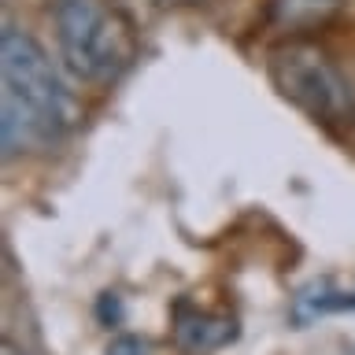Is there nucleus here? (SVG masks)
Returning a JSON list of instances; mask_svg holds the SVG:
<instances>
[{"label":"nucleus","instance_id":"1","mask_svg":"<svg viewBox=\"0 0 355 355\" xmlns=\"http://www.w3.org/2000/svg\"><path fill=\"white\" fill-rule=\"evenodd\" d=\"M74 126V96L44 44L30 30L4 22L0 33V144L4 159L44 152Z\"/></svg>","mask_w":355,"mask_h":355},{"label":"nucleus","instance_id":"2","mask_svg":"<svg viewBox=\"0 0 355 355\" xmlns=\"http://www.w3.org/2000/svg\"><path fill=\"white\" fill-rule=\"evenodd\" d=\"M52 26L60 60L78 82H115L137 52L133 26L104 0H52Z\"/></svg>","mask_w":355,"mask_h":355},{"label":"nucleus","instance_id":"3","mask_svg":"<svg viewBox=\"0 0 355 355\" xmlns=\"http://www.w3.org/2000/svg\"><path fill=\"white\" fill-rule=\"evenodd\" d=\"M274 89L288 104L318 122H344L352 115V85L340 67L315 44H285L266 60Z\"/></svg>","mask_w":355,"mask_h":355},{"label":"nucleus","instance_id":"4","mask_svg":"<svg viewBox=\"0 0 355 355\" xmlns=\"http://www.w3.org/2000/svg\"><path fill=\"white\" fill-rule=\"evenodd\" d=\"M178 344L189 352H218L230 340H237V322L215 311H185L178 318Z\"/></svg>","mask_w":355,"mask_h":355},{"label":"nucleus","instance_id":"5","mask_svg":"<svg viewBox=\"0 0 355 355\" xmlns=\"http://www.w3.org/2000/svg\"><path fill=\"white\" fill-rule=\"evenodd\" d=\"M348 0H270V19L282 30H315L340 15Z\"/></svg>","mask_w":355,"mask_h":355},{"label":"nucleus","instance_id":"6","mask_svg":"<svg viewBox=\"0 0 355 355\" xmlns=\"http://www.w3.org/2000/svg\"><path fill=\"white\" fill-rule=\"evenodd\" d=\"M344 307H355V293H340V288H329L322 282V285H307L304 293L296 296L293 318L296 322H315L322 315H329V311H344Z\"/></svg>","mask_w":355,"mask_h":355},{"label":"nucleus","instance_id":"7","mask_svg":"<svg viewBox=\"0 0 355 355\" xmlns=\"http://www.w3.org/2000/svg\"><path fill=\"white\" fill-rule=\"evenodd\" d=\"M148 340L137 337V333H119V337H111L107 340V348L104 355H148Z\"/></svg>","mask_w":355,"mask_h":355},{"label":"nucleus","instance_id":"8","mask_svg":"<svg viewBox=\"0 0 355 355\" xmlns=\"http://www.w3.org/2000/svg\"><path fill=\"white\" fill-rule=\"evenodd\" d=\"M159 4H204V0H159Z\"/></svg>","mask_w":355,"mask_h":355},{"label":"nucleus","instance_id":"9","mask_svg":"<svg viewBox=\"0 0 355 355\" xmlns=\"http://www.w3.org/2000/svg\"><path fill=\"white\" fill-rule=\"evenodd\" d=\"M4 355H22V352H15V348H11V344H4Z\"/></svg>","mask_w":355,"mask_h":355}]
</instances>
